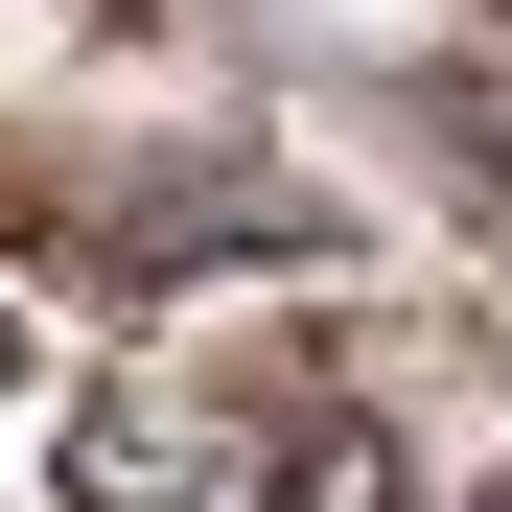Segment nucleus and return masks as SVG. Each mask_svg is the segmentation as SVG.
I'll list each match as a JSON object with an SVG mask.
<instances>
[{
    "mask_svg": "<svg viewBox=\"0 0 512 512\" xmlns=\"http://www.w3.org/2000/svg\"><path fill=\"white\" fill-rule=\"evenodd\" d=\"M70 512H419L350 373H117L70 419Z\"/></svg>",
    "mask_w": 512,
    "mask_h": 512,
    "instance_id": "f257e3e1",
    "label": "nucleus"
},
{
    "mask_svg": "<svg viewBox=\"0 0 512 512\" xmlns=\"http://www.w3.org/2000/svg\"><path fill=\"white\" fill-rule=\"evenodd\" d=\"M0 373H24V326H0Z\"/></svg>",
    "mask_w": 512,
    "mask_h": 512,
    "instance_id": "f03ea898",
    "label": "nucleus"
}]
</instances>
